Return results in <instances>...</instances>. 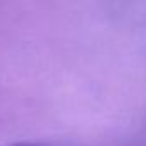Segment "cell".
<instances>
[{"instance_id":"obj_1","label":"cell","mask_w":146,"mask_h":146,"mask_svg":"<svg viewBox=\"0 0 146 146\" xmlns=\"http://www.w3.org/2000/svg\"><path fill=\"white\" fill-rule=\"evenodd\" d=\"M14 146H43V144H29V143H24V144H14Z\"/></svg>"}]
</instances>
